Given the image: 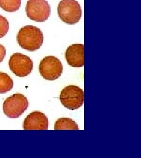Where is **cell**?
<instances>
[{"label":"cell","mask_w":141,"mask_h":158,"mask_svg":"<svg viewBox=\"0 0 141 158\" xmlns=\"http://www.w3.org/2000/svg\"><path fill=\"white\" fill-rule=\"evenodd\" d=\"M17 40L18 45L23 49L33 52L41 47L44 41V36L40 29L32 25H28L19 31Z\"/></svg>","instance_id":"cell-1"},{"label":"cell","mask_w":141,"mask_h":158,"mask_svg":"<svg viewBox=\"0 0 141 158\" xmlns=\"http://www.w3.org/2000/svg\"><path fill=\"white\" fill-rule=\"evenodd\" d=\"M58 14L64 23L74 25L82 17V9L76 0H61L58 6Z\"/></svg>","instance_id":"cell-2"},{"label":"cell","mask_w":141,"mask_h":158,"mask_svg":"<svg viewBox=\"0 0 141 158\" xmlns=\"http://www.w3.org/2000/svg\"><path fill=\"white\" fill-rule=\"evenodd\" d=\"M59 100L62 105L69 110H77L83 106L84 91L77 85H69L61 91Z\"/></svg>","instance_id":"cell-3"},{"label":"cell","mask_w":141,"mask_h":158,"mask_svg":"<svg viewBox=\"0 0 141 158\" xmlns=\"http://www.w3.org/2000/svg\"><path fill=\"white\" fill-rule=\"evenodd\" d=\"M29 106V102L25 96L16 93L8 97L3 103V111L6 116L17 118L24 113Z\"/></svg>","instance_id":"cell-4"},{"label":"cell","mask_w":141,"mask_h":158,"mask_svg":"<svg viewBox=\"0 0 141 158\" xmlns=\"http://www.w3.org/2000/svg\"><path fill=\"white\" fill-rule=\"evenodd\" d=\"M39 72L41 76L45 80H55L62 75V63L55 56H45L40 62Z\"/></svg>","instance_id":"cell-5"},{"label":"cell","mask_w":141,"mask_h":158,"mask_svg":"<svg viewBox=\"0 0 141 158\" xmlns=\"http://www.w3.org/2000/svg\"><path fill=\"white\" fill-rule=\"evenodd\" d=\"M26 12L30 19L42 23L46 21L50 16L51 6L46 0H28Z\"/></svg>","instance_id":"cell-6"},{"label":"cell","mask_w":141,"mask_h":158,"mask_svg":"<svg viewBox=\"0 0 141 158\" xmlns=\"http://www.w3.org/2000/svg\"><path fill=\"white\" fill-rule=\"evenodd\" d=\"M8 64L12 72L20 77L27 76L33 69V62L30 57L20 53L11 55Z\"/></svg>","instance_id":"cell-7"},{"label":"cell","mask_w":141,"mask_h":158,"mask_svg":"<svg viewBox=\"0 0 141 158\" xmlns=\"http://www.w3.org/2000/svg\"><path fill=\"white\" fill-rule=\"evenodd\" d=\"M49 122L47 117L40 111L30 113L25 119L23 129L25 130H47Z\"/></svg>","instance_id":"cell-8"},{"label":"cell","mask_w":141,"mask_h":158,"mask_svg":"<svg viewBox=\"0 0 141 158\" xmlns=\"http://www.w3.org/2000/svg\"><path fill=\"white\" fill-rule=\"evenodd\" d=\"M65 57L68 64L73 68H81L84 65V45L73 44L68 47Z\"/></svg>","instance_id":"cell-9"},{"label":"cell","mask_w":141,"mask_h":158,"mask_svg":"<svg viewBox=\"0 0 141 158\" xmlns=\"http://www.w3.org/2000/svg\"><path fill=\"white\" fill-rule=\"evenodd\" d=\"M55 130H78L79 127L78 124L69 118H59L54 125Z\"/></svg>","instance_id":"cell-10"},{"label":"cell","mask_w":141,"mask_h":158,"mask_svg":"<svg viewBox=\"0 0 141 158\" xmlns=\"http://www.w3.org/2000/svg\"><path fill=\"white\" fill-rule=\"evenodd\" d=\"M14 82L11 77L5 73L0 72V94H4L11 90Z\"/></svg>","instance_id":"cell-11"},{"label":"cell","mask_w":141,"mask_h":158,"mask_svg":"<svg viewBox=\"0 0 141 158\" xmlns=\"http://www.w3.org/2000/svg\"><path fill=\"white\" fill-rule=\"evenodd\" d=\"M21 5V0H0V7L7 12L18 11Z\"/></svg>","instance_id":"cell-12"},{"label":"cell","mask_w":141,"mask_h":158,"mask_svg":"<svg viewBox=\"0 0 141 158\" xmlns=\"http://www.w3.org/2000/svg\"><path fill=\"white\" fill-rule=\"evenodd\" d=\"M10 28L9 22L7 19L0 15V38L5 36Z\"/></svg>","instance_id":"cell-13"},{"label":"cell","mask_w":141,"mask_h":158,"mask_svg":"<svg viewBox=\"0 0 141 158\" xmlns=\"http://www.w3.org/2000/svg\"><path fill=\"white\" fill-rule=\"evenodd\" d=\"M6 55V48L2 45H0V63L4 59Z\"/></svg>","instance_id":"cell-14"}]
</instances>
